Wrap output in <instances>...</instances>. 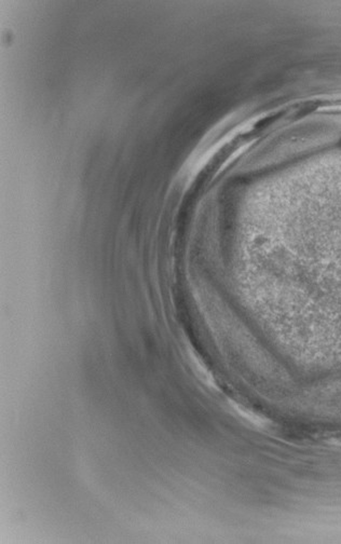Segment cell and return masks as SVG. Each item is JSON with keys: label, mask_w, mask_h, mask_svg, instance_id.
Instances as JSON below:
<instances>
[{"label": "cell", "mask_w": 341, "mask_h": 544, "mask_svg": "<svg viewBox=\"0 0 341 544\" xmlns=\"http://www.w3.org/2000/svg\"><path fill=\"white\" fill-rule=\"evenodd\" d=\"M238 411L241 412V415L245 419L248 420V421L255 426H259V428H262V429H267L268 426L270 425L269 420L267 418L262 417V415L257 414V412H254L252 410H246V409H242V410H238Z\"/></svg>", "instance_id": "cell-1"}]
</instances>
